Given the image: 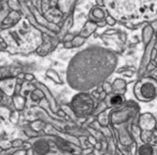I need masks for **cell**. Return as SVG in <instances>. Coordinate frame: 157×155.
Listing matches in <instances>:
<instances>
[{"label":"cell","instance_id":"cell-1","mask_svg":"<svg viewBox=\"0 0 157 155\" xmlns=\"http://www.w3.org/2000/svg\"><path fill=\"white\" fill-rule=\"evenodd\" d=\"M118 57L113 51L93 45L75 54L67 69V83L72 90L88 92L98 87L114 72Z\"/></svg>","mask_w":157,"mask_h":155},{"label":"cell","instance_id":"cell-2","mask_svg":"<svg viewBox=\"0 0 157 155\" xmlns=\"http://www.w3.org/2000/svg\"><path fill=\"white\" fill-rule=\"evenodd\" d=\"M105 8L124 24L141 25L157 20V0H105Z\"/></svg>","mask_w":157,"mask_h":155},{"label":"cell","instance_id":"cell-3","mask_svg":"<svg viewBox=\"0 0 157 155\" xmlns=\"http://www.w3.org/2000/svg\"><path fill=\"white\" fill-rule=\"evenodd\" d=\"M1 38L7 41L11 53L29 52L43 43L41 31L33 26L27 18H22L17 24L1 29Z\"/></svg>","mask_w":157,"mask_h":155},{"label":"cell","instance_id":"cell-4","mask_svg":"<svg viewBox=\"0 0 157 155\" xmlns=\"http://www.w3.org/2000/svg\"><path fill=\"white\" fill-rule=\"evenodd\" d=\"M70 106L78 118H85L94 114L97 103L94 97L87 92H78L72 97Z\"/></svg>","mask_w":157,"mask_h":155},{"label":"cell","instance_id":"cell-5","mask_svg":"<svg viewBox=\"0 0 157 155\" xmlns=\"http://www.w3.org/2000/svg\"><path fill=\"white\" fill-rule=\"evenodd\" d=\"M136 98L142 103H148L157 96V80L153 76H143L133 86Z\"/></svg>","mask_w":157,"mask_h":155},{"label":"cell","instance_id":"cell-6","mask_svg":"<svg viewBox=\"0 0 157 155\" xmlns=\"http://www.w3.org/2000/svg\"><path fill=\"white\" fill-rule=\"evenodd\" d=\"M139 107L135 101H126L124 105L118 107L117 109L112 110L110 114V123L111 126L127 123L129 121H135L136 118H139Z\"/></svg>","mask_w":157,"mask_h":155},{"label":"cell","instance_id":"cell-7","mask_svg":"<svg viewBox=\"0 0 157 155\" xmlns=\"http://www.w3.org/2000/svg\"><path fill=\"white\" fill-rule=\"evenodd\" d=\"M156 42H157V38H156V33H155V36L153 37V39L151 40L150 43H148L147 45H145L143 56H142L141 63H140L139 69H138V76H144V73H145V71H146V67H147L148 64L152 61V59H151V53H152L153 48L156 46Z\"/></svg>","mask_w":157,"mask_h":155},{"label":"cell","instance_id":"cell-8","mask_svg":"<svg viewBox=\"0 0 157 155\" xmlns=\"http://www.w3.org/2000/svg\"><path fill=\"white\" fill-rule=\"evenodd\" d=\"M138 125L141 127L142 130L153 131L157 127V120L151 112H144L139 115Z\"/></svg>","mask_w":157,"mask_h":155},{"label":"cell","instance_id":"cell-9","mask_svg":"<svg viewBox=\"0 0 157 155\" xmlns=\"http://www.w3.org/2000/svg\"><path fill=\"white\" fill-rule=\"evenodd\" d=\"M31 150H33V154H35V155L48 154L51 151V143L48 142V140L40 138V139H37L33 143Z\"/></svg>","mask_w":157,"mask_h":155},{"label":"cell","instance_id":"cell-10","mask_svg":"<svg viewBox=\"0 0 157 155\" xmlns=\"http://www.w3.org/2000/svg\"><path fill=\"white\" fill-rule=\"evenodd\" d=\"M29 9H30V11L33 12V14L35 15L36 21H37V23L40 25V26L46 27L48 29L55 31V33H57V31H60V28H58V27L56 26V24H55V23H53V22L51 23V22H48V21H46L45 18H44L43 16H42L41 14H40L39 12L37 11V9H36V8L33 7V5H29Z\"/></svg>","mask_w":157,"mask_h":155},{"label":"cell","instance_id":"cell-11","mask_svg":"<svg viewBox=\"0 0 157 155\" xmlns=\"http://www.w3.org/2000/svg\"><path fill=\"white\" fill-rule=\"evenodd\" d=\"M17 84V76L16 78H3L1 79L0 85H1V90L7 94L8 97H11L14 95L15 92V86Z\"/></svg>","mask_w":157,"mask_h":155},{"label":"cell","instance_id":"cell-12","mask_svg":"<svg viewBox=\"0 0 157 155\" xmlns=\"http://www.w3.org/2000/svg\"><path fill=\"white\" fill-rule=\"evenodd\" d=\"M22 15L18 11H15V10H11L9 14L7 15V17L1 22V29H6L8 27H11L13 25L17 24L21 20H22Z\"/></svg>","mask_w":157,"mask_h":155},{"label":"cell","instance_id":"cell-13","mask_svg":"<svg viewBox=\"0 0 157 155\" xmlns=\"http://www.w3.org/2000/svg\"><path fill=\"white\" fill-rule=\"evenodd\" d=\"M36 86H37V87H39V88H41V90L43 91L44 94H45V98H46V100H48L50 108L52 109L53 112L57 113V112H58V110H59V107H58V105H57L56 99H55L54 96H53V95L51 94V92L48 91V88L46 87V86L44 85V84L40 83V82H37V83H36Z\"/></svg>","mask_w":157,"mask_h":155},{"label":"cell","instance_id":"cell-14","mask_svg":"<svg viewBox=\"0 0 157 155\" xmlns=\"http://www.w3.org/2000/svg\"><path fill=\"white\" fill-rule=\"evenodd\" d=\"M51 137L53 138V140H54V142L56 143L57 148H58L59 150L63 151V152H69V153L75 152V150H74L75 146H74L73 144L70 143L68 140H65V139H63V138L56 137V136H51Z\"/></svg>","mask_w":157,"mask_h":155},{"label":"cell","instance_id":"cell-15","mask_svg":"<svg viewBox=\"0 0 157 155\" xmlns=\"http://www.w3.org/2000/svg\"><path fill=\"white\" fill-rule=\"evenodd\" d=\"M107 13L105 11L100 7V6H97V7H94L92 10H90V17L92 21L94 22H100V21H105V17H107Z\"/></svg>","mask_w":157,"mask_h":155},{"label":"cell","instance_id":"cell-16","mask_svg":"<svg viewBox=\"0 0 157 155\" xmlns=\"http://www.w3.org/2000/svg\"><path fill=\"white\" fill-rule=\"evenodd\" d=\"M108 100H109L108 101L109 103V108L121 107V106L126 103L124 94H118V93H112V95H110Z\"/></svg>","mask_w":157,"mask_h":155},{"label":"cell","instance_id":"cell-17","mask_svg":"<svg viewBox=\"0 0 157 155\" xmlns=\"http://www.w3.org/2000/svg\"><path fill=\"white\" fill-rule=\"evenodd\" d=\"M98 27L99 26H98V24H97V22H94V21L90 20V21H88V22H86V24L84 25V27L82 28V30L80 31L78 35L87 38V37H90V35H93V33L97 30Z\"/></svg>","mask_w":157,"mask_h":155},{"label":"cell","instance_id":"cell-18","mask_svg":"<svg viewBox=\"0 0 157 155\" xmlns=\"http://www.w3.org/2000/svg\"><path fill=\"white\" fill-rule=\"evenodd\" d=\"M155 33H156V31L154 30L152 25H146V26H144L143 30H142V41H143V43H144V46L150 43L151 40H152L153 37L155 36Z\"/></svg>","mask_w":157,"mask_h":155},{"label":"cell","instance_id":"cell-19","mask_svg":"<svg viewBox=\"0 0 157 155\" xmlns=\"http://www.w3.org/2000/svg\"><path fill=\"white\" fill-rule=\"evenodd\" d=\"M112 86H113V93H118V94H125L126 92V86L127 83L124 79H121V78H117L113 81L112 83Z\"/></svg>","mask_w":157,"mask_h":155},{"label":"cell","instance_id":"cell-20","mask_svg":"<svg viewBox=\"0 0 157 155\" xmlns=\"http://www.w3.org/2000/svg\"><path fill=\"white\" fill-rule=\"evenodd\" d=\"M58 3V0H41V11L42 13L48 14L51 10H55Z\"/></svg>","mask_w":157,"mask_h":155},{"label":"cell","instance_id":"cell-21","mask_svg":"<svg viewBox=\"0 0 157 155\" xmlns=\"http://www.w3.org/2000/svg\"><path fill=\"white\" fill-rule=\"evenodd\" d=\"M12 101H13V105H14V107H15V110L23 111V110L25 109V105H26L25 96H21V94L13 95V96H12Z\"/></svg>","mask_w":157,"mask_h":155},{"label":"cell","instance_id":"cell-22","mask_svg":"<svg viewBox=\"0 0 157 155\" xmlns=\"http://www.w3.org/2000/svg\"><path fill=\"white\" fill-rule=\"evenodd\" d=\"M111 110L108 108L107 110H105L103 112H101L100 114L97 118V121L98 123L101 125V126H109L111 123H110V114H111Z\"/></svg>","mask_w":157,"mask_h":155},{"label":"cell","instance_id":"cell-23","mask_svg":"<svg viewBox=\"0 0 157 155\" xmlns=\"http://www.w3.org/2000/svg\"><path fill=\"white\" fill-rule=\"evenodd\" d=\"M137 153L140 155H150L154 153V149H153L152 144L148 142H142L141 145L137 148Z\"/></svg>","mask_w":157,"mask_h":155},{"label":"cell","instance_id":"cell-24","mask_svg":"<svg viewBox=\"0 0 157 155\" xmlns=\"http://www.w3.org/2000/svg\"><path fill=\"white\" fill-rule=\"evenodd\" d=\"M30 98L33 103H40L43 98H45L44 92L39 87H36L33 92H30Z\"/></svg>","mask_w":157,"mask_h":155},{"label":"cell","instance_id":"cell-25","mask_svg":"<svg viewBox=\"0 0 157 155\" xmlns=\"http://www.w3.org/2000/svg\"><path fill=\"white\" fill-rule=\"evenodd\" d=\"M72 25H73V17L70 15V16H68V17L66 18L65 23H63V25L61 26L60 31H59V36L61 35V36H63V37H65V36L68 33L67 31L69 30L70 28H71Z\"/></svg>","mask_w":157,"mask_h":155},{"label":"cell","instance_id":"cell-26","mask_svg":"<svg viewBox=\"0 0 157 155\" xmlns=\"http://www.w3.org/2000/svg\"><path fill=\"white\" fill-rule=\"evenodd\" d=\"M45 74H46V76H48V79H51L52 81H54L56 84H63V80H61V78L59 76V74L57 73L54 69H52V68L46 70Z\"/></svg>","mask_w":157,"mask_h":155},{"label":"cell","instance_id":"cell-27","mask_svg":"<svg viewBox=\"0 0 157 155\" xmlns=\"http://www.w3.org/2000/svg\"><path fill=\"white\" fill-rule=\"evenodd\" d=\"M153 137H155L154 136V133L153 131H148V130H142L141 133V141L142 142H148V143H151V141H152Z\"/></svg>","mask_w":157,"mask_h":155},{"label":"cell","instance_id":"cell-28","mask_svg":"<svg viewBox=\"0 0 157 155\" xmlns=\"http://www.w3.org/2000/svg\"><path fill=\"white\" fill-rule=\"evenodd\" d=\"M11 110L9 109V108L5 107V106H1V108H0V116H1V118H2L3 121H9L10 120V116H11Z\"/></svg>","mask_w":157,"mask_h":155},{"label":"cell","instance_id":"cell-29","mask_svg":"<svg viewBox=\"0 0 157 155\" xmlns=\"http://www.w3.org/2000/svg\"><path fill=\"white\" fill-rule=\"evenodd\" d=\"M8 7L11 10H15V11H18V10L22 9V5H21L20 0H8L7 1Z\"/></svg>","mask_w":157,"mask_h":155},{"label":"cell","instance_id":"cell-30","mask_svg":"<svg viewBox=\"0 0 157 155\" xmlns=\"http://www.w3.org/2000/svg\"><path fill=\"white\" fill-rule=\"evenodd\" d=\"M85 40H86V38L83 37V36H81V35L74 36L73 40H72V42H73V46L74 48H78V46L83 45V44L85 43Z\"/></svg>","mask_w":157,"mask_h":155},{"label":"cell","instance_id":"cell-31","mask_svg":"<svg viewBox=\"0 0 157 155\" xmlns=\"http://www.w3.org/2000/svg\"><path fill=\"white\" fill-rule=\"evenodd\" d=\"M60 108L63 110V111L66 112V114H67V115H70V118H71L72 120H76V118H78V115H76V114L74 113V111H73V109H72V108H71V106L63 105Z\"/></svg>","mask_w":157,"mask_h":155},{"label":"cell","instance_id":"cell-32","mask_svg":"<svg viewBox=\"0 0 157 155\" xmlns=\"http://www.w3.org/2000/svg\"><path fill=\"white\" fill-rule=\"evenodd\" d=\"M45 126H46L45 123H44L43 121H40V120L39 121H35V122H33L30 124L31 128H33L36 131H38V133H39V131H41Z\"/></svg>","mask_w":157,"mask_h":155},{"label":"cell","instance_id":"cell-33","mask_svg":"<svg viewBox=\"0 0 157 155\" xmlns=\"http://www.w3.org/2000/svg\"><path fill=\"white\" fill-rule=\"evenodd\" d=\"M11 148H13L12 141H10L8 139H2L0 141V149H1V151H7Z\"/></svg>","mask_w":157,"mask_h":155},{"label":"cell","instance_id":"cell-34","mask_svg":"<svg viewBox=\"0 0 157 155\" xmlns=\"http://www.w3.org/2000/svg\"><path fill=\"white\" fill-rule=\"evenodd\" d=\"M107 109H108V106L105 105V103H103V100H102V101H100V103H99L98 105L96 106V109H95V111H94V114L98 116L99 114L101 113V112H103L105 110H107Z\"/></svg>","mask_w":157,"mask_h":155},{"label":"cell","instance_id":"cell-35","mask_svg":"<svg viewBox=\"0 0 157 155\" xmlns=\"http://www.w3.org/2000/svg\"><path fill=\"white\" fill-rule=\"evenodd\" d=\"M18 120H20V111L16 110V111H13L11 113V116H10L9 121L12 123V124H17Z\"/></svg>","mask_w":157,"mask_h":155},{"label":"cell","instance_id":"cell-36","mask_svg":"<svg viewBox=\"0 0 157 155\" xmlns=\"http://www.w3.org/2000/svg\"><path fill=\"white\" fill-rule=\"evenodd\" d=\"M101 86H102V90L105 91L107 94H112V93H113V86H112V84L109 83V82L105 81L101 84Z\"/></svg>","mask_w":157,"mask_h":155},{"label":"cell","instance_id":"cell-37","mask_svg":"<svg viewBox=\"0 0 157 155\" xmlns=\"http://www.w3.org/2000/svg\"><path fill=\"white\" fill-rule=\"evenodd\" d=\"M24 133L26 134L27 137L29 138H33V137H36V136L38 135V131H36L33 128H31V127H26V128L24 129Z\"/></svg>","mask_w":157,"mask_h":155},{"label":"cell","instance_id":"cell-38","mask_svg":"<svg viewBox=\"0 0 157 155\" xmlns=\"http://www.w3.org/2000/svg\"><path fill=\"white\" fill-rule=\"evenodd\" d=\"M105 22H107V24L109 25V26H115V24H116V22H117V21H116L112 15L108 14V16L105 17Z\"/></svg>","mask_w":157,"mask_h":155},{"label":"cell","instance_id":"cell-39","mask_svg":"<svg viewBox=\"0 0 157 155\" xmlns=\"http://www.w3.org/2000/svg\"><path fill=\"white\" fill-rule=\"evenodd\" d=\"M12 144H13L14 149H23V144H24V141L22 139H15L12 141Z\"/></svg>","mask_w":157,"mask_h":155},{"label":"cell","instance_id":"cell-40","mask_svg":"<svg viewBox=\"0 0 157 155\" xmlns=\"http://www.w3.org/2000/svg\"><path fill=\"white\" fill-rule=\"evenodd\" d=\"M10 10L11 9H8V10H6V8H5V5L2 3V6H1V22H2L3 20H5L6 17H7V15L10 13Z\"/></svg>","mask_w":157,"mask_h":155},{"label":"cell","instance_id":"cell-41","mask_svg":"<svg viewBox=\"0 0 157 155\" xmlns=\"http://www.w3.org/2000/svg\"><path fill=\"white\" fill-rule=\"evenodd\" d=\"M80 140L82 141V143H81V146L82 148H90V143L88 142V140H86V138L85 137H80Z\"/></svg>","mask_w":157,"mask_h":155},{"label":"cell","instance_id":"cell-42","mask_svg":"<svg viewBox=\"0 0 157 155\" xmlns=\"http://www.w3.org/2000/svg\"><path fill=\"white\" fill-rule=\"evenodd\" d=\"M25 81H28V82H33L36 81V78L33 73H25Z\"/></svg>","mask_w":157,"mask_h":155},{"label":"cell","instance_id":"cell-43","mask_svg":"<svg viewBox=\"0 0 157 155\" xmlns=\"http://www.w3.org/2000/svg\"><path fill=\"white\" fill-rule=\"evenodd\" d=\"M28 152H27L26 149H23V150H16L12 153V155H27Z\"/></svg>","mask_w":157,"mask_h":155},{"label":"cell","instance_id":"cell-44","mask_svg":"<svg viewBox=\"0 0 157 155\" xmlns=\"http://www.w3.org/2000/svg\"><path fill=\"white\" fill-rule=\"evenodd\" d=\"M87 140H88V142L90 143V145H96L97 139H96V137H95V136H90V137L87 138Z\"/></svg>","mask_w":157,"mask_h":155},{"label":"cell","instance_id":"cell-45","mask_svg":"<svg viewBox=\"0 0 157 155\" xmlns=\"http://www.w3.org/2000/svg\"><path fill=\"white\" fill-rule=\"evenodd\" d=\"M63 48H73V42L72 41H63Z\"/></svg>","mask_w":157,"mask_h":155},{"label":"cell","instance_id":"cell-46","mask_svg":"<svg viewBox=\"0 0 157 155\" xmlns=\"http://www.w3.org/2000/svg\"><path fill=\"white\" fill-rule=\"evenodd\" d=\"M120 72L122 74H124V76H131L133 73H135L132 69H131L130 71H129V69H127V71H125V70H120Z\"/></svg>","mask_w":157,"mask_h":155},{"label":"cell","instance_id":"cell-47","mask_svg":"<svg viewBox=\"0 0 157 155\" xmlns=\"http://www.w3.org/2000/svg\"><path fill=\"white\" fill-rule=\"evenodd\" d=\"M22 87H23V85H21V84H16L14 95H20L21 93H22Z\"/></svg>","mask_w":157,"mask_h":155},{"label":"cell","instance_id":"cell-48","mask_svg":"<svg viewBox=\"0 0 157 155\" xmlns=\"http://www.w3.org/2000/svg\"><path fill=\"white\" fill-rule=\"evenodd\" d=\"M156 55H157V48H156V46H155V48H153L152 53H151V59H152L153 61H154L155 58H156Z\"/></svg>","mask_w":157,"mask_h":155},{"label":"cell","instance_id":"cell-49","mask_svg":"<svg viewBox=\"0 0 157 155\" xmlns=\"http://www.w3.org/2000/svg\"><path fill=\"white\" fill-rule=\"evenodd\" d=\"M73 38H74V36L70 35V33H67V35L63 38V41H72V40H73Z\"/></svg>","mask_w":157,"mask_h":155},{"label":"cell","instance_id":"cell-50","mask_svg":"<svg viewBox=\"0 0 157 155\" xmlns=\"http://www.w3.org/2000/svg\"><path fill=\"white\" fill-rule=\"evenodd\" d=\"M33 148V144H30L29 142H24L23 144V149H26V150H29V149Z\"/></svg>","mask_w":157,"mask_h":155},{"label":"cell","instance_id":"cell-51","mask_svg":"<svg viewBox=\"0 0 157 155\" xmlns=\"http://www.w3.org/2000/svg\"><path fill=\"white\" fill-rule=\"evenodd\" d=\"M120 38H121V39H122V41H123V42H126V39H127L126 33H120Z\"/></svg>","mask_w":157,"mask_h":155},{"label":"cell","instance_id":"cell-52","mask_svg":"<svg viewBox=\"0 0 157 155\" xmlns=\"http://www.w3.org/2000/svg\"><path fill=\"white\" fill-rule=\"evenodd\" d=\"M97 6H100V7H105V0H96Z\"/></svg>","mask_w":157,"mask_h":155},{"label":"cell","instance_id":"cell-53","mask_svg":"<svg viewBox=\"0 0 157 155\" xmlns=\"http://www.w3.org/2000/svg\"><path fill=\"white\" fill-rule=\"evenodd\" d=\"M93 152H94V150L90 148V149H87V150H83L81 153H83V154H85V153H86V154H90V153H93Z\"/></svg>","mask_w":157,"mask_h":155},{"label":"cell","instance_id":"cell-54","mask_svg":"<svg viewBox=\"0 0 157 155\" xmlns=\"http://www.w3.org/2000/svg\"><path fill=\"white\" fill-rule=\"evenodd\" d=\"M153 26V28H154V30L155 31H157V20H155V21H153V23L151 24Z\"/></svg>","mask_w":157,"mask_h":155},{"label":"cell","instance_id":"cell-55","mask_svg":"<svg viewBox=\"0 0 157 155\" xmlns=\"http://www.w3.org/2000/svg\"><path fill=\"white\" fill-rule=\"evenodd\" d=\"M17 79H25V73H20V74H17Z\"/></svg>","mask_w":157,"mask_h":155},{"label":"cell","instance_id":"cell-56","mask_svg":"<svg viewBox=\"0 0 157 155\" xmlns=\"http://www.w3.org/2000/svg\"><path fill=\"white\" fill-rule=\"evenodd\" d=\"M153 133H154V136L157 138V128H155L154 130H153Z\"/></svg>","mask_w":157,"mask_h":155},{"label":"cell","instance_id":"cell-57","mask_svg":"<svg viewBox=\"0 0 157 155\" xmlns=\"http://www.w3.org/2000/svg\"><path fill=\"white\" fill-rule=\"evenodd\" d=\"M96 149H101L100 143H98V142H97V143H96Z\"/></svg>","mask_w":157,"mask_h":155},{"label":"cell","instance_id":"cell-58","mask_svg":"<svg viewBox=\"0 0 157 155\" xmlns=\"http://www.w3.org/2000/svg\"><path fill=\"white\" fill-rule=\"evenodd\" d=\"M154 61H155V63L157 64V55H156V58H155V60H154Z\"/></svg>","mask_w":157,"mask_h":155},{"label":"cell","instance_id":"cell-59","mask_svg":"<svg viewBox=\"0 0 157 155\" xmlns=\"http://www.w3.org/2000/svg\"><path fill=\"white\" fill-rule=\"evenodd\" d=\"M156 38H157V31H156ZM156 45H157V42H156Z\"/></svg>","mask_w":157,"mask_h":155},{"label":"cell","instance_id":"cell-60","mask_svg":"<svg viewBox=\"0 0 157 155\" xmlns=\"http://www.w3.org/2000/svg\"><path fill=\"white\" fill-rule=\"evenodd\" d=\"M0 1H1V2H3V1H5V0H0Z\"/></svg>","mask_w":157,"mask_h":155},{"label":"cell","instance_id":"cell-61","mask_svg":"<svg viewBox=\"0 0 157 155\" xmlns=\"http://www.w3.org/2000/svg\"><path fill=\"white\" fill-rule=\"evenodd\" d=\"M156 72H157V67H156Z\"/></svg>","mask_w":157,"mask_h":155}]
</instances>
